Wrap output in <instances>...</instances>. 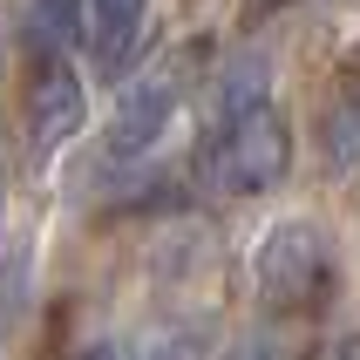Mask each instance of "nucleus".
I'll use <instances>...</instances> for the list:
<instances>
[{"label":"nucleus","mask_w":360,"mask_h":360,"mask_svg":"<svg viewBox=\"0 0 360 360\" xmlns=\"http://www.w3.org/2000/svg\"><path fill=\"white\" fill-rule=\"evenodd\" d=\"M89 122V89H82L68 55H27L20 68V129L34 157H55L61 143Z\"/></svg>","instance_id":"nucleus-3"},{"label":"nucleus","mask_w":360,"mask_h":360,"mask_svg":"<svg viewBox=\"0 0 360 360\" xmlns=\"http://www.w3.org/2000/svg\"><path fill=\"white\" fill-rule=\"evenodd\" d=\"M184 68L191 61H163V68H150L143 82H129L116 96V109L102 122V157L109 163H143L163 143V129H170V116L184 102Z\"/></svg>","instance_id":"nucleus-4"},{"label":"nucleus","mask_w":360,"mask_h":360,"mask_svg":"<svg viewBox=\"0 0 360 360\" xmlns=\"http://www.w3.org/2000/svg\"><path fill=\"white\" fill-rule=\"evenodd\" d=\"M292 177V122L272 96V61L245 48L218 68L198 102V143H191V184L218 204L265 198Z\"/></svg>","instance_id":"nucleus-1"},{"label":"nucleus","mask_w":360,"mask_h":360,"mask_svg":"<svg viewBox=\"0 0 360 360\" xmlns=\"http://www.w3.org/2000/svg\"><path fill=\"white\" fill-rule=\"evenodd\" d=\"M129 360H198V333H184V326H143Z\"/></svg>","instance_id":"nucleus-8"},{"label":"nucleus","mask_w":360,"mask_h":360,"mask_svg":"<svg viewBox=\"0 0 360 360\" xmlns=\"http://www.w3.org/2000/svg\"><path fill=\"white\" fill-rule=\"evenodd\" d=\"M150 48V7L143 0H89L82 7V55H89V75L96 82H122L129 89V68Z\"/></svg>","instance_id":"nucleus-5"},{"label":"nucleus","mask_w":360,"mask_h":360,"mask_svg":"<svg viewBox=\"0 0 360 360\" xmlns=\"http://www.w3.org/2000/svg\"><path fill=\"white\" fill-rule=\"evenodd\" d=\"M252 292H259V320L272 326H313L340 300V252L313 218H285L265 231L259 259H252Z\"/></svg>","instance_id":"nucleus-2"},{"label":"nucleus","mask_w":360,"mask_h":360,"mask_svg":"<svg viewBox=\"0 0 360 360\" xmlns=\"http://www.w3.org/2000/svg\"><path fill=\"white\" fill-rule=\"evenodd\" d=\"M218 360H306V340L292 326H272V320H252L238 340L224 347Z\"/></svg>","instance_id":"nucleus-7"},{"label":"nucleus","mask_w":360,"mask_h":360,"mask_svg":"<svg viewBox=\"0 0 360 360\" xmlns=\"http://www.w3.org/2000/svg\"><path fill=\"white\" fill-rule=\"evenodd\" d=\"M313 143H320L326 177H354L360 170V68H347L333 89H326V109L313 122Z\"/></svg>","instance_id":"nucleus-6"},{"label":"nucleus","mask_w":360,"mask_h":360,"mask_svg":"<svg viewBox=\"0 0 360 360\" xmlns=\"http://www.w3.org/2000/svg\"><path fill=\"white\" fill-rule=\"evenodd\" d=\"M75 360H122V347H109V340H96V347H82Z\"/></svg>","instance_id":"nucleus-9"},{"label":"nucleus","mask_w":360,"mask_h":360,"mask_svg":"<svg viewBox=\"0 0 360 360\" xmlns=\"http://www.w3.org/2000/svg\"><path fill=\"white\" fill-rule=\"evenodd\" d=\"M326 360H360V333H347V340L333 347V354H326Z\"/></svg>","instance_id":"nucleus-10"}]
</instances>
